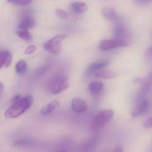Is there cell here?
Segmentation results:
<instances>
[{"label":"cell","mask_w":152,"mask_h":152,"mask_svg":"<svg viewBox=\"0 0 152 152\" xmlns=\"http://www.w3.org/2000/svg\"><path fill=\"white\" fill-rule=\"evenodd\" d=\"M148 108V102L145 99L138 101L132 111V117H136L145 113Z\"/></svg>","instance_id":"ba28073f"},{"label":"cell","mask_w":152,"mask_h":152,"mask_svg":"<svg viewBox=\"0 0 152 152\" xmlns=\"http://www.w3.org/2000/svg\"><path fill=\"white\" fill-rule=\"evenodd\" d=\"M66 38L64 34L57 35L45 42L43 47L45 50L51 54L58 55L61 50V42Z\"/></svg>","instance_id":"277c9868"},{"label":"cell","mask_w":152,"mask_h":152,"mask_svg":"<svg viewBox=\"0 0 152 152\" xmlns=\"http://www.w3.org/2000/svg\"><path fill=\"white\" fill-rule=\"evenodd\" d=\"M102 15L109 20H113L116 17V12L114 8L105 7L101 11Z\"/></svg>","instance_id":"9a60e30c"},{"label":"cell","mask_w":152,"mask_h":152,"mask_svg":"<svg viewBox=\"0 0 152 152\" xmlns=\"http://www.w3.org/2000/svg\"><path fill=\"white\" fill-rule=\"evenodd\" d=\"M8 2L19 6H26L30 4L31 2V1L29 0H14L10 1Z\"/></svg>","instance_id":"d6986e66"},{"label":"cell","mask_w":152,"mask_h":152,"mask_svg":"<svg viewBox=\"0 0 152 152\" xmlns=\"http://www.w3.org/2000/svg\"><path fill=\"white\" fill-rule=\"evenodd\" d=\"M113 152H124L123 149L121 146H118L115 148Z\"/></svg>","instance_id":"7402d4cb"},{"label":"cell","mask_w":152,"mask_h":152,"mask_svg":"<svg viewBox=\"0 0 152 152\" xmlns=\"http://www.w3.org/2000/svg\"><path fill=\"white\" fill-rule=\"evenodd\" d=\"M116 72L111 70H100L96 72L95 76L96 78L104 80H110L115 78L117 75Z\"/></svg>","instance_id":"8fae6325"},{"label":"cell","mask_w":152,"mask_h":152,"mask_svg":"<svg viewBox=\"0 0 152 152\" xmlns=\"http://www.w3.org/2000/svg\"><path fill=\"white\" fill-rule=\"evenodd\" d=\"M18 35L21 39L26 41H30L32 39V36L27 30H18Z\"/></svg>","instance_id":"e0dca14e"},{"label":"cell","mask_w":152,"mask_h":152,"mask_svg":"<svg viewBox=\"0 0 152 152\" xmlns=\"http://www.w3.org/2000/svg\"><path fill=\"white\" fill-rule=\"evenodd\" d=\"M114 115V112L111 109H104L98 112L94 115L91 127L93 129H97L104 126L109 122Z\"/></svg>","instance_id":"3957f363"},{"label":"cell","mask_w":152,"mask_h":152,"mask_svg":"<svg viewBox=\"0 0 152 152\" xmlns=\"http://www.w3.org/2000/svg\"><path fill=\"white\" fill-rule=\"evenodd\" d=\"M34 18L30 13H26L18 25L19 30H27L33 28L35 26Z\"/></svg>","instance_id":"8992f818"},{"label":"cell","mask_w":152,"mask_h":152,"mask_svg":"<svg viewBox=\"0 0 152 152\" xmlns=\"http://www.w3.org/2000/svg\"><path fill=\"white\" fill-rule=\"evenodd\" d=\"M88 105L86 101L80 97H75L72 102V109L74 112L77 113H83L87 110Z\"/></svg>","instance_id":"52a82bcc"},{"label":"cell","mask_w":152,"mask_h":152,"mask_svg":"<svg viewBox=\"0 0 152 152\" xmlns=\"http://www.w3.org/2000/svg\"><path fill=\"white\" fill-rule=\"evenodd\" d=\"M110 62L107 60H102L94 62L88 66L87 68V72H93L100 71L103 68L108 66L110 65Z\"/></svg>","instance_id":"9c48e42d"},{"label":"cell","mask_w":152,"mask_h":152,"mask_svg":"<svg viewBox=\"0 0 152 152\" xmlns=\"http://www.w3.org/2000/svg\"><path fill=\"white\" fill-rule=\"evenodd\" d=\"M3 90H4V86L3 83L1 82H0V97L3 93Z\"/></svg>","instance_id":"603a6c76"},{"label":"cell","mask_w":152,"mask_h":152,"mask_svg":"<svg viewBox=\"0 0 152 152\" xmlns=\"http://www.w3.org/2000/svg\"><path fill=\"white\" fill-rule=\"evenodd\" d=\"M129 45V42L126 40L117 38L101 41L99 44V48L101 50L105 51L119 48L128 47Z\"/></svg>","instance_id":"5b68a950"},{"label":"cell","mask_w":152,"mask_h":152,"mask_svg":"<svg viewBox=\"0 0 152 152\" xmlns=\"http://www.w3.org/2000/svg\"><path fill=\"white\" fill-rule=\"evenodd\" d=\"M55 13L60 19H66L68 18V14L64 10L57 9L55 10Z\"/></svg>","instance_id":"ac0fdd59"},{"label":"cell","mask_w":152,"mask_h":152,"mask_svg":"<svg viewBox=\"0 0 152 152\" xmlns=\"http://www.w3.org/2000/svg\"><path fill=\"white\" fill-rule=\"evenodd\" d=\"M68 77L63 74H58L50 78L47 82V90L52 94L57 95L69 88Z\"/></svg>","instance_id":"7a4b0ae2"},{"label":"cell","mask_w":152,"mask_h":152,"mask_svg":"<svg viewBox=\"0 0 152 152\" xmlns=\"http://www.w3.org/2000/svg\"><path fill=\"white\" fill-rule=\"evenodd\" d=\"M71 6L73 10L77 14H82L88 9L87 4L83 1H74Z\"/></svg>","instance_id":"5bb4252c"},{"label":"cell","mask_w":152,"mask_h":152,"mask_svg":"<svg viewBox=\"0 0 152 152\" xmlns=\"http://www.w3.org/2000/svg\"><path fill=\"white\" fill-rule=\"evenodd\" d=\"M66 152V151H59V152Z\"/></svg>","instance_id":"cb8c5ba5"},{"label":"cell","mask_w":152,"mask_h":152,"mask_svg":"<svg viewBox=\"0 0 152 152\" xmlns=\"http://www.w3.org/2000/svg\"><path fill=\"white\" fill-rule=\"evenodd\" d=\"M5 113V115L8 119H14L19 117L24 113L31 107L33 103V97L31 95L21 96L19 99L12 102Z\"/></svg>","instance_id":"6da1fadb"},{"label":"cell","mask_w":152,"mask_h":152,"mask_svg":"<svg viewBox=\"0 0 152 152\" xmlns=\"http://www.w3.org/2000/svg\"><path fill=\"white\" fill-rule=\"evenodd\" d=\"M12 56L8 50H3L0 52V68L3 66L8 67L12 63Z\"/></svg>","instance_id":"30bf717a"},{"label":"cell","mask_w":152,"mask_h":152,"mask_svg":"<svg viewBox=\"0 0 152 152\" xmlns=\"http://www.w3.org/2000/svg\"><path fill=\"white\" fill-rule=\"evenodd\" d=\"M36 48L34 45H31V46L28 47L26 49L25 51V54L26 55H30L32 54L36 50Z\"/></svg>","instance_id":"ffe728a7"},{"label":"cell","mask_w":152,"mask_h":152,"mask_svg":"<svg viewBox=\"0 0 152 152\" xmlns=\"http://www.w3.org/2000/svg\"><path fill=\"white\" fill-rule=\"evenodd\" d=\"M143 126L144 127L146 128H152V120L151 117L148 118L145 121L143 124Z\"/></svg>","instance_id":"44dd1931"},{"label":"cell","mask_w":152,"mask_h":152,"mask_svg":"<svg viewBox=\"0 0 152 152\" xmlns=\"http://www.w3.org/2000/svg\"><path fill=\"white\" fill-rule=\"evenodd\" d=\"M26 69H27V64L24 60L19 61L16 65V72L18 74H23L26 72Z\"/></svg>","instance_id":"2e32d148"},{"label":"cell","mask_w":152,"mask_h":152,"mask_svg":"<svg viewBox=\"0 0 152 152\" xmlns=\"http://www.w3.org/2000/svg\"><path fill=\"white\" fill-rule=\"evenodd\" d=\"M60 104L58 100H54L43 107L41 113L43 115H48L56 110L59 107Z\"/></svg>","instance_id":"7c38bea8"},{"label":"cell","mask_w":152,"mask_h":152,"mask_svg":"<svg viewBox=\"0 0 152 152\" xmlns=\"http://www.w3.org/2000/svg\"><path fill=\"white\" fill-rule=\"evenodd\" d=\"M103 86L104 84L100 82H92L89 85V91L91 95H98L101 92L103 89Z\"/></svg>","instance_id":"4fadbf2b"}]
</instances>
